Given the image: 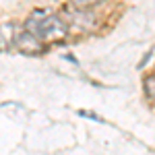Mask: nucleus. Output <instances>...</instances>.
Returning a JSON list of instances; mask_svg holds the SVG:
<instances>
[{"instance_id": "f257e3e1", "label": "nucleus", "mask_w": 155, "mask_h": 155, "mask_svg": "<svg viewBox=\"0 0 155 155\" xmlns=\"http://www.w3.org/2000/svg\"><path fill=\"white\" fill-rule=\"evenodd\" d=\"M23 29H27L29 33H33L37 39H41L46 44H50V41H62L64 37L68 35V25L64 23L58 15L44 11V8L31 12L27 17V21H25Z\"/></svg>"}, {"instance_id": "f03ea898", "label": "nucleus", "mask_w": 155, "mask_h": 155, "mask_svg": "<svg viewBox=\"0 0 155 155\" xmlns=\"http://www.w3.org/2000/svg\"><path fill=\"white\" fill-rule=\"evenodd\" d=\"M15 48L27 56H41V54H46L48 46H46V41L37 39L33 33L23 29V31H17V35H15Z\"/></svg>"}, {"instance_id": "7ed1b4c3", "label": "nucleus", "mask_w": 155, "mask_h": 155, "mask_svg": "<svg viewBox=\"0 0 155 155\" xmlns=\"http://www.w3.org/2000/svg\"><path fill=\"white\" fill-rule=\"evenodd\" d=\"M71 19H72L74 25H79V27H83V29H93V27L97 25L95 15L89 12V8H74V6H72Z\"/></svg>"}, {"instance_id": "20e7f679", "label": "nucleus", "mask_w": 155, "mask_h": 155, "mask_svg": "<svg viewBox=\"0 0 155 155\" xmlns=\"http://www.w3.org/2000/svg\"><path fill=\"white\" fill-rule=\"evenodd\" d=\"M17 25L15 23H0V52H8L15 46Z\"/></svg>"}, {"instance_id": "39448f33", "label": "nucleus", "mask_w": 155, "mask_h": 155, "mask_svg": "<svg viewBox=\"0 0 155 155\" xmlns=\"http://www.w3.org/2000/svg\"><path fill=\"white\" fill-rule=\"evenodd\" d=\"M143 87H145V95H147V99L155 104V74H149V77H145Z\"/></svg>"}, {"instance_id": "423d86ee", "label": "nucleus", "mask_w": 155, "mask_h": 155, "mask_svg": "<svg viewBox=\"0 0 155 155\" xmlns=\"http://www.w3.org/2000/svg\"><path fill=\"white\" fill-rule=\"evenodd\" d=\"M101 0H71V4L74 8H89V6H95Z\"/></svg>"}, {"instance_id": "0eeeda50", "label": "nucleus", "mask_w": 155, "mask_h": 155, "mask_svg": "<svg viewBox=\"0 0 155 155\" xmlns=\"http://www.w3.org/2000/svg\"><path fill=\"white\" fill-rule=\"evenodd\" d=\"M56 2H71V0H56Z\"/></svg>"}]
</instances>
